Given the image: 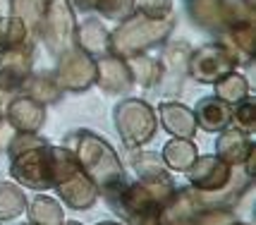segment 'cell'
I'll return each instance as SVG.
<instances>
[{
	"mask_svg": "<svg viewBox=\"0 0 256 225\" xmlns=\"http://www.w3.org/2000/svg\"><path fill=\"white\" fill-rule=\"evenodd\" d=\"M170 2L172 0H134V8H139V12L146 14V17L160 20V17H166L170 12V8H172Z\"/></svg>",
	"mask_w": 256,
	"mask_h": 225,
	"instance_id": "obj_26",
	"label": "cell"
},
{
	"mask_svg": "<svg viewBox=\"0 0 256 225\" xmlns=\"http://www.w3.org/2000/svg\"><path fill=\"white\" fill-rule=\"evenodd\" d=\"M160 122L170 134L180 136V139H190L196 132V120H194V112L180 103H163L160 106Z\"/></svg>",
	"mask_w": 256,
	"mask_h": 225,
	"instance_id": "obj_14",
	"label": "cell"
},
{
	"mask_svg": "<svg viewBox=\"0 0 256 225\" xmlns=\"http://www.w3.org/2000/svg\"><path fill=\"white\" fill-rule=\"evenodd\" d=\"M96 82L106 91H127L132 86V72L127 68V62L118 58H103L96 65Z\"/></svg>",
	"mask_w": 256,
	"mask_h": 225,
	"instance_id": "obj_12",
	"label": "cell"
},
{
	"mask_svg": "<svg viewBox=\"0 0 256 225\" xmlns=\"http://www.w3.org/2000/svg\"><path fill=\"white\" fill-rule=\"evenodd\" d=\"M26 96H32L36 101H56V96L60 94V84L58 79H53L50 74H38V77H26Z\"/></svg>",
	"mask_w": 256,
	"mask_h": 225,
	"instance_id": "obj_22",
	"label": "cell"
},
{
	"mask_svg": "<svg viewBox=\"0 0 256 225\" xmlns=\"http://www.w3.org/2000/svg\"><path fill=\"white\" fill-rule=\"evenodd\" d=\"M115 124L130 146L148 142L156 132V115L144 101H122L115 108Z\"/></svg>",
	"mask_w": 256,
	"mask_h": 225,
	"instance_id": "obj_4",
	"label": "cell"
},
{
	"mask_svg": "<svg viewBox=\"0 0 256 225\" xmlns=\"http://www.w3.org/2000/svg\"><path fill=\"white\" fill-rule=\"evenodd\" d=\"M41 34L44 41L53 53H60L70 46L72 32H74V20H72V10L65 0H50L44 5V14H41Z\"/></svg>",
	"mask_w": 256,
	"mask_h": 225,
	"instance_id": "obj_5",
	"label": "cell"
},
{
	"mask_svg": "<svg viewBox=\"0 0 256 225\" xmlns=\"http://www.w3.org/2000/svg\"><path fill=\"white\" fill-rule=\"evenodd\" d=\"M254 148L252 139L246 132L242 130H228L218 136V144H216V151H218V158L225 160L228 166H237V163H244V158L249 156V151Z\"/></svg>",
	"mask_w": 256,
	"mask_h": 225,
	"instance_id": "obj_13",
	"label": "cell"
},
{
	"mask_svg": "<svg viewBox=\"0 0 256 225\" xmlns=\"http://www.w3.org/2000/svg\"><path fill=\"white\" fill-rule=\"evenodd\" d=\"M98 225H118V223H98Z\"/></svg>",
	"mask_w": 256,
	"mask_h": 225,
	"instance_id": "obj_29",
	"label": "cell"
},
{
	"mask_svg": "<svg viewBox=\"0 0 256 225\" xmlns=\"http://www.w3.org/2000/svg\"><path fill=\"white\" fill-rule=\"evenodd\" d=\"M26 208V196L14 184H0V220H12Z\"/></svg>",
	"mask_w": 256,
	"mask_h": 225,
	"instance_id": "obj_20",
	"label": "cell"
},
{
	"mask_svg": "<svg viewBox=\"0 0 256 225\" xmlns=\"http://www.w3.org/2000/svg\"><path fill=\"white\" fill-rule=\"evenodd\" d=\"M77 2L82 5V8H94V5H96L98 0H77Z\"/></svg>",
	"mask_w": 256,
	"mask_h": 225,
	"instance_id": "obj_28",
	"label": "cell"
},
{
	"mask_svg": "<svg viewBox=\"0 0 256 225\" xmlns=\"http://www.w3.org/2000/svg\"><path fill=\"white\" fill-rule=\"evenodd\" d=\"M29 225H34V223H29Z\"/></svg>",
	"mask_w": 256,
	"mask_h": 225,
	"instance_id": "obj_32",
	"label": "cell"
},
{
	"mask_svg": "<svg viewBox=\"0 0 256 225\" xmlns=\"http://www.w3.org/2000/svg\"><path fill=\"white\" fill-rule=\"evenodd\" d=\"M234 60L225 46H216V44H208V46H201L199 50L192 56V74L199 79V82H218L223 79L225 74H230L234 68Z\"/></svg>",
	"mask_w": 256,
	"mask_h": 225,
	"instance_id": "obj_7",
	"label": "cell"
},
{
	"mask_svg": "<svg viewBox=\"0 0 256 225\" xmlns=\"http://www.w3.org/2000/svg\"><path fill=\"white\" fill-rule=\"evenodd\" d=\"M12 175L14 180L22 182L29 190H50L53 187V175H50V156L48 146L24 148L20 154L12 156Z\"/></svg>",
	"mask_w": 256,
	"mask_h": 225,
	"instance_id": "obj_3",
	"label": "cell"
},
{
	"mask_svg": "<svg viewBox=\"0 0 256 225\" xmlns=\"http://www.w3.org/2000/svg\"><path fill=\"white\" fill-rule=\"evenodd\" d=\"M60 225H79V223H60Z\"/></svg>",
	"mask_w": 256,
	"mask_h": 225,
	"instance_id": "obj_30",
	"label": "cell"
},
{
	"mask_svg": "<svg viewBox=\"0 0 256 225\" xmlns=\"http://www.w3.org/2000/svg\"><path fill=\"white\" fill-rule=\"evenodd\" d=\"M127 68L132 72V79L136 82H142L144 86H151V84H156L158 77H160V65H158L156 60H151V58H139L134 56L130 62H127Z\"/></svg>",
	"mask_w": 256,
	"mask_h": 225,
	"instance_id": "obj_23",
	"label": "cell"
},
{
	"mask_svg": "<svg viewBox=\"0 0 256 225\" xmlns=\"http://www.w3.org/2000/svg\"><path fill=\"white\" fill-rule=\"evenodd\" d=\"M29 220L34 225H60L62 223V208L50 196H36L29 208Z\"/></svg>",
	"mask_w": 256,
	"mask_h": 225,
	"instance_id": "obj_18",
	"label": "cell"
},
{
	"mask_svg": "<svg viewBox=\"0 0 256 225\" xmlns=\"http://www.w3.org/2000/svg\"><path fill=\"white\" fill-rule=\"evenodd\" d=\"M77 44L84 53H100V50H108L110 48V41H108V34L103 29V24L98 20H86L77 29Z\"/></svg>",
	"mask_w": 256,
	"mask_h": 225,
	"instance_id": "obj_17",
	"label": "cell"
},
{
	"mask_svg": "<svg viewBox=\"0 0 256 225\" xmlns=\"http://www.w3.org/2000/svg\"><path fill=\"white\" fill-rule=\"evenodd\" d=\"M139 225H163L158 214H146V216H139Z\"/></svg>",
	"mask_w": 256,
	"mask_h": 225,
	"instance_id": "obj_27",
	"label": "cell"
},
{
	"mask_svg": "<svg viewBox=\"0 0 256 225\" xmlns=\"http://www.w3.org/2000/svg\"><path fill=\"white\" fill-rule=\"evenodd\" d=\"M230 168L232 166H228L218 156H196L187 172H190L192 184L199 192H216L223 190L230 182Z\"/></svg>",
	"mask_w": 256,
	"mask_h": 225,
	"instance_id": "obj_8",
	"label": "cell"
},
{
	"mask_svg": "<svg viewBox=\"0 0 256 225\" xmlns=\"http://www.w3.org/2000/svg\"><path fill=\"white\" fill-rule=\"evenodd\" d=\"M172 32V22L170 20H156V17H146V14H136L112 34L110 48L118 56L134 58L142 53L144 48H151L154 44H160L168 34Z\"/></svg>",
	"mask_w": 256,
	"mask_h": 225,
	"instance_id": "obj_2",
	"label": "cell"
},
{
	"mask_svg": "<svg viewBox=\"0 0 256 225\" xmlns=\"http://www.w3.org/2000/svg\"><path fill=\"white\" fill-rule=\"evenodd\" d=\"M230 225H240V223H230Z\"/></svg>",
	"mask_w": 256,
	"mask_h": 225,
	"instance_id": "obj_31",
	"label": "cell"
},
{
	"mask_svg": "<svg viewBox=\"0 0 256 225\" xmlns=\"http://www.w3.org/2000/svg\"><path fill=\"white\" fill-rule=\"evenodd\" d=\"M196 146L192 144L190 139H170L166 146H163V163L172 170H190L192 163L196 160Z\"/></svg>",
	"mask_w": 256,
	"mask_h": 225,
	"instance_id": "obj_16",
	"label": "cell"
},
{
	"mask_svg": "<svg viewBox=\"0 0 256 225\" xmlns=\"http://www.w3.org/2000/svg\"><path fill=\"white\" fill-rule=\"evenodd\" d=\"M246 91L249 86H246L244 77L232 74V72L216 82V98H220L223 103H240L242 98H246Z\"/></svg>",
	"mask_w": 256,
	"mask_h": 225,
	"instance_id": "obj_21",
	"label": "cell"
},
{
	"mask_svg": "<svg viewBox=\"0 0 256 225\" xmlns=\"http://www.w3.org/2000/svg\"><path fill=\"white\" fill-rule=\"evenodd\" d=\"M46 122V108L32 96H20L8 106V124L22 134H34Z\"/></svg>",
	"mask_w": 256,
	"mask_h": 225,
	"instance_id": "obj_10",
	"label": "cell"
},
{
	"mask_svg": "<svg viewBox=\"0 0 256 225\" xmlns=\"http://www.w3.org/2000/svg\"><path fill=\"white\" fill-rule=\"evenodd\" d=\"M58 194H60V199L67 204V206H72V208H89L96 204L98 199V190H96V184L82 172V168L77 172H72L70 178L56 184Z\"/></svg>",
	"mask_w": 256,
	"mask_h": 225,
	"instance_id": "obj_11",
	"label": "cell"
},
{
	"mask_svg": "<svg viewBox=\"0 0 256 225\" xmlns=\"http://www.w3.org/2000/svg\"><path fill=\"white\" fill-rule=\"evenodd\" d=\"M77 160L82 172L96 184V190L112 194L124 184V172L122 166H120V158L115 156V151L108 146V142H103L100 136L91 134V132L82 134Z\"/></svg>",
	"mask_w": 256,
	"mask_h": 225,
	"instance_id": "obj_1",
	"label": "cell"
},
{
	"mask_svg": "<svg viewBox=\"0 0 256 225\" xmlns=\"http://www.w3.org/2000/svg\"><path fill=\"white\" fill-rule=\"evenodd\" d=\"M32 70V53L29 48H10L0 58V91L2 94H12L29 77Z\"/></svg>",
	"mask_w": 256,
	"mask_h": 225,
	"instance_id": "obj_9",
	"label": "cell"
},
{
	"mask_svg": "<svg viewBox=\"0 0 256 225\" xmlns=\"http://www.w3.org/2000/svg\"><path fill=\"white\" fill-rule=\"evenodd\" d=\"M96 8L100 10L103 17L124 22V20L134 12V0H98V2H96Z\"/></svg>",
	"mask_w": 256,
	"mask_h": 225,
	"instance_id": "obj_24",
	"label": "cell"
},
{
	"mask_svg": "<svg viewBox=\"0 0 256 225\" xmlns=\"http://www.w3.org/2000/svg\"><path fill=\"white\" fill-rule=\"evenodd\" d=\"M94 79H96V62L89 58V53H84L82 48L67 50L60 60V65H58L60 89L84 91L94 84Z\"/></svg>",
	"mask_w": 256,
	"mask_h": 225,
	"instance_id": "obj_6",
	"label": "cell"
},
{
	"mask_svg": "<svg viewBox=\"0 0 256 225\" xmlns=\"http://www.w3.org/2000/svg\"><path fill=\"white\" fill-rule=\"evenodd\" d=\"M230 106L223 103L220 98H206V101H201L196 106V110H194V120L199 124L201 130H206V132H216V130H225L228 122H230Z\"/></svg>",
	"mask_w": 256,
	"mask_h": 225,
	"instance_id": "obj_15",
	"label": "cell"
},
{
	"mask_svg": "<svg viewBox=\"0 0 256 225\" xmlns=\"http://www.w3.org/2000/svg\"><path fill=\"white\" fill-rule=\"evenodd\" d=\"M230 120H234L237 124V130H242V132H252L254 130V101H249V98H242L240 106L234 108V112L230 115Z\"/></svg>",
	"mask_w": 256,
	"mask_h": 225,
	"instance_id": "obj_25",
	"label": "cell"
},
{
	"mask_svg": "<svg viewBox=\"0 0 256 225\" xmlns=\"http://www.w3.org/2000/svg\"><path fill=\"white\" fill-rule=\"evenodd\" d=\"M134 168L139 172L142 182H146V184L170 180V175H168L163 160L158 158V154H139V158H134Z\"/></svg>",
	"mask_w": 256,
	"mask_h": 225,
	"instance_id": "obj_19",
	"label": "cell"
}]
</instances>
